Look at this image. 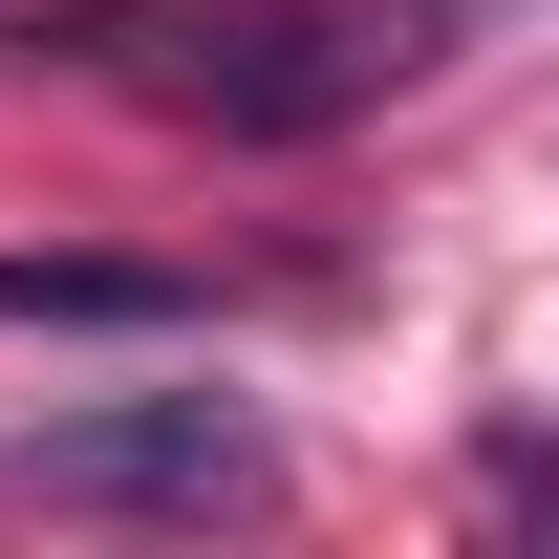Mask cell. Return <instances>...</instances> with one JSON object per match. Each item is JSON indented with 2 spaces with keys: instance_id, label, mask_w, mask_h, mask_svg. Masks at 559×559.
Returning <instances> with one entry per match:
<instances>
[{
  "instance_id": "cell-2",
  "label": "cell",
  "mask_w": 559,
  "mask_h": 559,
  "mask_svg": "<svg viewBox=\"0 0 559 559\" xmlns=\"http://www.w3.org/2000/svg\"><path fill=\"white\" fill-rule=\"evenodd\" d=\"M22 495H66V516H259L280 430L237 409V388H130V409L22 430Z\"/></svg>"
},
{
  "instance_id": "cell-1",
  "label": "cell",
  "mask_w": 559,
  "mask_h": 559,
  "mask_svg": "<svg viewBox=\"0 0 559 559\" xmlns=\"http://www.w3.org/2000/svg\"><path fill=\"white\" fill-rule=\"evenodd\" d=\"M108 66L173 86V108H215V130H323V108H366V86L430 66V0H130Z\"/></svg>"
},
{
  "instance_id": "cell-3",
  "label": "cell",
  "mask_w": 559,
  "mask_h": 559,
  "mask_svg": "<svg viewBox=\"0 0 559 559\" xmlns=\"http://www.w3.org/2000/svg\"><path fill=\"white\" fill-rule=\"evenodd\" d=\"M0 323H44V345H173L194 280L173 259H0Z\"/></svg>"
}]
</instances>
